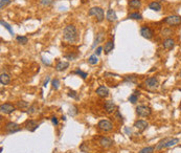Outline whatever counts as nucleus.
Instances as JSON below:
<instances>
[{"mask_svg":"<svg viewBox=\"0 0 181 153\" xmlns=\"http://www.w3.org/2000/svg\"><path fill=\"white\" fill-rule=\"evenodd\" d=\"M114 48V43L113 41H108V42L105 44V47H104V50H105V54H109L110 52H112Z\"/></svg>","mask_w":181,"mask_h":153,"instance_id":"obj_21","label":"nucleus"},{"mask_svg":"<svg viewBox=\"0 0 181 153\" xmlns=\"http://www.w3.org/2000/svg\"><path fill=\"white\" fill-rule=\"evenodd\" d=\"M148 126H149V124L143 120H138L134 123V127H135L139 132H143V131L148 128Z\"/></svg>","mask_w":181,"mask_h":153,"instance_id":"obj_11","label":"nucleus"},{"mask_svg":"<svg viewBox=\"0 0 181 153\" xmlns=\"http://www.w3.org/2000/svg\"><path fill=\"white\" fill-rule=\"evenodd\" d=\"M36 109H37V107H36L35 105H32V106H30V107L28 108V110L26 111V112H27L28 114H32L36 111Z\"/></svg>","mask_w":181,"mask_h":153,"instance_id":"obj_39","label":"nucleus"},{"mask_svg":"<svg viewBox=\"0 0 181 153\" xmlns=\"http://www.w3.org/2000/svg\"><path fill=\"white\" fill-rule=\"evenodd\" d=\"M98 62V58H97V56L94 54V55H91L89 58H88V63L91 64V65H95L96 63Z\"/></svg>","mask_w":181,"mask_h":153,"instance_id":"obj_23","label":"nucleus"},{"mask_svg":"<svg viewBox=\"0 0 181 153\" xmlns=\"http://www.w3.org/2000/svg\"><path fill=\"white\" fill-rule=\"evenodd\" d=\"M5 130H7V133H16L18 131L21 130V127L17 123H14V122H9L5 124Z\"/></svg>","mask_w":181,"mask_h":153,"instance_id":"obj_7","label":"nucleus"},{"mask_svg":"<svg viewBox=\"0 0 181 153\" xmlns=\"http://www.w3.org/2000/svg\"><path fill=\"white\" fill-rule=\"evenodd\" d=\"M103 38H104L103 32H100V33L96 35V39H95V41H94V43H93V45H92V48H94V47L96 46V44H98L100 42H102V41H103Z\"/></svg>","mask_w":181,"mask_h":153,"instance_id":"obj_25","label":"nucleus"},{"mask_svg":"<svg viewBox=\"0 0 181 153\" xmlns=\"http://www.w3.org/2000/svg\"><path fill=\"white\" fill-rule=\"evenodd\" d=\"M128 4H129V7H132V9H139V7H141L140 0H130Z\"/></svg>","mask_w":181,"mask_h":153,"instance_id":"obj_22","label":"nucleus"},{"mask_svg":"<svg viewBox=\"0 0 181 153\" xmlns=\"http://www.w3.org/2000/svg\"><path fill=\"white\" fill-rule=\"evenodd\" d=\"M137 100H138V95H135V93H133V95H131L129 97V102H131L132 104H135Z\"/></svg>","mask_w":181,"mask_h":153,"instance_id":"obj_31","label":"nucleus"},{"mask_svg":"<svg viewBox=\"0 0 181 153\" xmlns=\"http://www.w3.org/2000/svg\"><path fill=\"white\" fill-rule=\"evenodd\" d=\"M154 151V147H146L139 151V153H153Z\"/></svg>","mask_w":181,"mask_h":153,"instance_id":"obj_28","label":"nucleus"},{"mask_svg":"<svg viewBox=\"0 0 181 153\" xmlns=\"http://www.w3.org/2000/svg\"><path fill=\"white\" fill-rule=\"evenodd\" d=\"M68 66H69V63L68 62L60 61V62H58V64L55 65V69H57L58 72H63V70H65V69L68 68Z\"/></svg>","mask_w":181,"mask_h":153,"instance_id":"obj_19","label":"nucleus"},{"mask_svg":"<svg viewBox=\"0 0 181 153\" xmlns=\"http://www.w3.org/2000/svg\"><path fill=\"white\" fill-rule=\"evenodd\" d=\"M64 57L67 59V60H75V59L78 58V55H77V54H66Z\"/></svg>","mask_w":181,"mask_h":153,"instance_id":"obj_33","label":"nucleus"},{"mask_svg":"<svg viewBox=\"0 0 181 153\" xmlns=\"http://www.w3.org/2000/svg\"><path fill=\"white\" fill-rule=\"evenodd\" d=\"M96 95L100 97V98H107L109 95V89L106 87V86H100V87L96 89Z\"/></svg>","mask_w":181,"mask_h":153,"instance_id":"obj_13","label":"nucleus"},{"mask_svg":"<svg viewBox=\"0 0 181 153\" xmlns=\"http://www.w3.org/2000/svg\"><path fill=\"white\" fill-rule=\"evenodd\" d=\"M77 113H78V108L75 107V106H71L70 109H69V114H70L71 117H75Z\"/></svg>","mask_w":181,"mask_h":153,"instance_id":"obj_32","label":"nucleus"},{"mask_svg":"<svg viewBox=\"0 0 181 153\" xmlns=\"http://www.w3.org/2000/svg\"><path fill=\"white\" fill-rule=\"evenodd\" d=\"M15 110H16V107H15L13 104H10V103L1 104V106H0V111H1V113L11 114L12 112H14Z\"/></svg>","mask_w":181,"mask_h":153,"instance_id":"obj_8","label":"nucleus"},{"mask_svg":"<svg viewBox=\"0 0 181 153\" xmlns=\"http://www.w3.org/2000/svg\"><path fill=\"white\" fill-rule=\"evenodd\" d=\"M116 109V105L114 104V102L112 101H107L105 103V110L107 113H113Z\"/></svg>","mask_w":181,"mask_h":153,"instance_id":"obj_15","label":"nucleus"},{"mask_svg":"<svg viewBox=\"0 0 181 153\" xmlns=\"http://www.w3.org/2000/svg\"><path fill=\"white\" fill-rule=\"evenodd\" d=\"M180 77H181V70H180Z\"/></svg>","mask_w":181,"mask_h":153,"instance_id":"obj_45","label":"nucleus"},{"mask_svg":"<svg viewBox=\"0 0 181 153\" xmlns=\"http://www.w3.org/2000/svg\"><path fill=\"white\" fill-rule=\"evenodd\" d=\"M73 74H75V75H79V76H81L82 79H86L87 78V72H82V70H80V69H77V70H75L73 72Z\"/></svg>","mask_w":181,"mask_h":153,"instance_id":"obj_29","label":"nucleus"},{"mask_svg":"<svg viewBox=\"0 0 181 153\" xmlns=\"http://www.w3.org/2000/svg\"><path fill=\"white\" fill-rule=\"evenodd\" d=\"M68 97L75 99V100H79V95H78V93H77V91H75V90L68 91Z\"/></svg>","mask_w":181,"mask_h":153,"instance_id":"obj_30","label":"nucleus"},{"mask_svg":"<svg viewBox=\"0 0 181 153\" xmlns=\"http://www.w3.org/2000/svg\"><path fill=\"white\" fill-rule=\"evenodd\" d=\"M125 131H126V132H127V133H131V130H129V129H128V128H126V129H125Z\"/></svg>","mask_w":181,"mask_h":153,"instance_id":"obj_44","label":"nucleus"},{"mask_svg":"<svg viewBox=\"0 0 181 153\" xmlns=\"http://www.w3.org/2000/svg\"><path fill=\"white\" fill-rule=\"evenodd\" d=\"M140 35H141L143 38H146V39H152L153 38V30L150 28L149 26H142L141 28H140Z\"/></svg>","mask_w":181,"mask_h":153,"instance_id":"obj_10","label":"nucleus"},{"mask_svg":"<svg viewBox=\"0 0 181 153\" xmlns=\"http://www.w3.org/2000/svg\"><path fill=\"white\" fill-rule=\"evenodd\" d=\"M52 2H54V0H40V4H42V5H44V7L50 5Z\"/></svg>","mask_w":181,"mask_h":153,"instance_id":"obj_34","label":"nucleus"},{"mask_svg":"<svg viewBox=\"0 0 181 153\" xmlns=\"http://www.w3.org/2000/svg\"><path fill=\"white\" fill-rule=\"evenodd\" d=\"M145 85H146L148 88H150V89H155V88L158 87L159 82L155 77H151V78H148L146 81H145Z\"/></svg>","mask_w":181,"mask_h":153,"instance_id":"obj_9","label":"nucleus"},{"mask_svg":"<svg viewBox=\"0 0 181 153\" xmlns=\"http://www.w3.org/2000/svg\"><path fill=\"white\" fill-rule=\"evenodd\" d=\"M16 40H17V42L20 43V44H23V45H25L26 43L28 42V38L25 36H17Z\"/></svg>","mask_w":181,"mask_h":153,"instance_id":"obj_24","label":"nucleus"},{"mask_svg":"<svg viewBox=\"0 0 181 153\" xmlns=\"http://www.w3.org/2000/svg\"><path fill=\"white\" fill-rule=\"evenodd\" d=\"M178 143H179V138H177V137H174V138H164V140L159 142L158 145L156 146V149L161 150L163 148H170V147L177 145Z\"/></svg>","mask_w":181,"mask_h":153,"instance_id":"obj_2","label":"nucleus"},{"mask_svg":"<svg viewBox=\"0 0 181 153\" xmlns=\"http://www.w3.org/2000/svg\"><path fill=\"white\" fill-rule=\"evenodd\" d=\"M0 23H1V25L3 26L4 28H7V30H9V33H10L11 35H12V36H13V35H14L13 28H12V27H11V25H10V24H9V23H7V22H5V21H4V20H1V21H0Z\"/></svg>","mask_w":181,"mask_h":153,"instance_id":"obj_26","label":"nucleus"},{"mask_svg":"<svg viewBox=\"0 0 181 153\" xmlns=\"http://www.w3.org/2000/svg\"><path fill=\"white\" fill-rule=\"evenodd\" d=\"M125 80H126V81H129V82H132V83H136V78L134 76H126Z\"/></svg>","mask_w":181,"mask_h":153,"instance_id":"obj_37","label":"nucleus"},{"mask_svg":"<svg viewBox=\"0 0 181 153\" xmlns=\"http://www.w3.org/2000/svg\"><path fill=\"white\" fill-rule=\"evenodd\" d=\"M89 16H95L96 17V19L98 22H102L105 18V15H104V10L102 7H91L90 10H89Z\"/></svg>","mask_w":181,"mask_h":153,"instance_id":"obj_3","label":"nucleus"},{"mask_svg":"<svg viewBox=\"0 0 181 153\" xmlns=\"http://www.w3.org/2000/svg\"><path fill=\"white\" fill-rule=\"evenodd\" d=\"M97 127H98L100 130L105 131V132H108V131H111L112 129H113V124L111 123L110 121H108V120H102V121L98 122Z\"/></svg>","mask_w":181,"mask_h":153,"instance_id":"obj_6","label":"nucleus"},{"mask_svg":"<svg viewBox=\"0 0 181 153\" xmlns=\"http://www.w3.org/2000/svg\"><path fill=\"white\" fill-rule=\"evenodd\" d=\"M52 124L55 125V126H57V125L59 124V121H58V119H57V117H52Z\"/></svg>","mask_w":181,"mask_h":153,"instance_id":"obj_41","label":"nucleus"},{"mask_svg":"<svg viewBox=\"0 0 181 153\" xmlns=\"http://www.w3.org/2000/svg\"><path fill=\"white\" fill-rule=\"evenodd\" d=\"M164 23L168 24L171 26H177L181 24V16H178V15H172V16H168L165 18Z\"/></svg>","mask_w":181,"mask_h":153,"instance_id":"obj_5","label":"nucleus"},{"mask_svg":"<svg viewBox=\"0 0 181 153\" xmlns=\"http://www.w3.org/2000/svg\"><path fill=\"white\" fill-rule=\"evenodd\" d=\"M100 145L103 148H109V147H111L113 145V140H111V138H109V137L103 136L100 138Z\"/></svg>","mask_w":181,"mask_h":153,"instance_id":"obj_14","label":"nucleus"},{"mask_svg":"<svg viewBox=\"0 0 181 153\" xmlns=\"http://www.w3.org/2000/svg\"><path fill=\"white\" fill-rule=\"evenodd\" d=\"M49 82V77H47V79L45 80V82H44V86H46L47 85V83Z\"/></svg>","mask_w":181,"mask_h":153,"instance_id":"obj_43","label":"nucleus"},{"mask_svg":"<svg viewBox=\"0 0 181 153\" xmlns=\"http://www.w3.org/2000/svg\"><path fill=\"white\" fill-rule=\"evenodd\" d=\"M136 113L138 117H147L151 115L152 113V110H151V108L146 106V105H139L136 107Z\"/></svg>","mask_w":181,"mask_h":153,"instance_id":"obj_4","label":"nucleus"},{"mask_svg":"<svg viewBox=\"0 0 181 153\" xmlns=\"http://www.w3.org/2000/svg\"><path fill=\"white\" fill-rule=\"evenodd\" d=\"M128 18H130V19H134V20H141L142 19V16L140 15L139 13H131L128 15Z\"/></svg>","mask_w":181,"mask_h":153,"instance_id":"obj_27","label":"nucleus"},{"mask_svg":"<svg viewBox=\"0 0 181 153\" xmlns=\"http://www.w3.org/2000/svg\"><path fill=\"white\" fill-rule=\"evenodd\" d=\"M106 19L109 21V22H114V21H116L117 20V16H116V13L114 12L113 10H108L107 11V14H106Z\"/></svg>","mask_w":181,"mask_h":153,"instance_id":"obj_16","label":"nucleus"},{"mask_svg":"<svg viewBox=\"0 0 181 153\" xmlns=\"http://www.w3.org/2000/svg\"><path fill=\"white\" fill-rule=\"evenodd\" d=\"M103 47H102V46H98V47H97V49H96V52H95V55L96 56H100V54H102V50H103Z\"/></svg>","mask_w":181,"mask_h":153,"instance_id":"obj_40","label":"nucleus"},{"mask_svg":"<svg viewBox=\"0 0 181 153\" xmlns=\"http://www.w3.org/2000/svg\"><path fill=\"white\" fill-rule=\"evenodd\" d=\"M59 85H60V81H59L58 79H54L52 80V87H54L55 90L59 89Z\"/></svg>","mask_w":181,"mask_h":153,"instance_id":"obj_35","label":"nucleus"},{"mask_svg":"<svg viewBox=\"0 0 181 153\" xmlns=\"http://www.w3.org/2000/svg\"><path fill=\"white\" fill-rule=\"evenodd\" d=\"M10 82H11V77L7 74L2 72L0 75V83H1V85H7L10 84Z\"/></svg>","mask_w":181,"mask_h":153,"instance_id":"obj_18","label":"nucleus"},{"mask_svg":"<svg viewBox=\"0 0 181 153\" xmlns=\"http://www.w3.org/2000/svg\"><path fill=\"white\" fill-rule=\"evenodd\" d=\"M149 9L152 11H155V12H159V11L161 10V5L157 1H153V2H151L149 4Z\"/></svg>","mask_w":181,"mask_h":153,"instance_id":"obj_20","label":"nucleus"},{"mask_svg":"<svg viewBox=\"0 0 181 153\" xmlns=\"http://www.w3.org/2000/svg\"><path fill=\"white\" fill-rule=\"evenodd\" d=\"M11 3V0H1L0 1V9H3L4 7H7V4Z\"/></svg>","mask_w":181,"mask_h":153,"instance_id":"obj_36","label":"nucleus"},{"mask_svg":"<svg viewBox=\"0 0 181 153\" xmlns=\"http://www.w3.org/2000/svg\"><path fill=\"white\" fill-rule=\"evenodd\" d=\"M28 103L27 102H24V101H20L18 102V106H19L20 108H24V107H28Z\"/></svg>","mask_w":181,"mask_h":153,"instance_id":"obj_38","label":"nucleus"},{"mask_svg":"<svg viewBox=\"0 0 181 153\" xmlns=\"http://www.w3.org/2000/svg\"><path fill=\"white\" fill-rule=\"evenodd\" d=\"M63 38L69 43H75L78 40V30L75 25H67L63 29Z\"/></svg>","mask_w":181,"mask_h":153,"instance_id":"obj_1","label":"nucleus"},{"mask_svg":"<svg viewBox=\"0 0 181 153\" xmlns=\"http://www.w3.org/2000/svg\"><path fill=\"white\" fill-rule=\"evenodd\" d=\"M162 45H163V48L165 49H172L175 46V41L172 38H168L163 41Z\"/></svg>","mask_w":181,"mask_h":153,"instance_id":"obj_17","label":"nucleus"},{"mask_svg":"<svg viewBox=\"0 0 181 153\" xmlns=\"http://www.w3.org/2000/svg\"><path fill=\"white\" fill-rule=\"evenodd\" d=\"M116 117H118V120H120V121H123V117H122V115H120V111L117 110L116 111Z\"/></svg>","mask_w":181,"mask_h":153,"instance_id":"obj_42","label":"nucleus"},{"mask_svg":"<svg viewBox=\"0 0 181 153\" xmlns=\"http://www.w3.org/2000/svg\"><path fill=\"white\" fill-rule=\"evenodd\" d=\"M38 127H39V124H38L36 121L28 120V121H26L25 122V128L27 129V130L32 131V132H34V131H35Z\"/></svg>","mask_w":181,"mask_h":153,"instance_id":"obj_12","label":"nucleus"}]
</instances>
